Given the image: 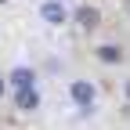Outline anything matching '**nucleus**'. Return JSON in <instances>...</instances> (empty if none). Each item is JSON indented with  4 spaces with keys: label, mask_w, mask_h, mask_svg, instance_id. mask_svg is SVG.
<instances>
[{
    "label": "nucleus",
    "mask_w": 130,
    "mask_h": 130,
    "mask_svg": "<svg viewBox=\"0 0 130 130\" xmlns=\"http://www.w3.org/2000/svg\"><path fill=\"white\" fill-rule=\"evenodd\" d=\"M69 101L79 105V108L94 105V101H98V87L90 83V79H72V83H69Z\"/></svg>",
    "instance_id": "obj_1"
},
{
    "label": "nucleus",
    "mask_w": 130,
    "mask_h": 130,
    "mask_svg": "<svg viewBox=\"0 0 130 130\" xmlns=\"http://www.w3.org/2000/svg\"><path fill=\"white\" fill-rule=\"evenodd\" d=\"M40 18L51 22V25H65V22H69V11H65L61 0H43V4H40Z\"/></svg>",
    "instance_id": "obj_2"
},
{
    "label": "nucleus",
    "mask_w": 130,
    "mask_h": 130,
    "mask_svg": "<svg viewBox=\"0 0 130 130\" xmlns=\"http://www.w3.org/2000/svg\"><path fill=\"white\" fill-rule=\"evenodd\" d=\"M11 98H14V108H22V112L40 108V90H36V87H18Z\"/></svg>",
    "instance_id": "obj_3"
},
{
    "label": "nucleus",
    "mask_w": 130,
    "mask_h": 130,
    "mask_svg": "<svg viewBox=\"0 0 130 130\" xmlns=\"http://www.w3.org/2000/svg\"><path fill=\"white\" fill-rule=\"evenodd\" d=\"M7 83H11L14 90H18V87H36V72H32L29 65H18V69H11Z\"/></svg>",
    "instance_id": "obj_4"
},
{
    "label": "nucleus",
    "mask_w": 130,
    "mask_h": 130,
    "mask_svg": "<svg viewBox=\"0 0 130 130\" xmlns=\"http://www.w3.org/2000/svg\"><path fill=\"white\" fill-rule=\"evenodd\" d=\"M98 58L108 61V65H116V61L123 58V51H119V47H112V43H101V47H98Z\"/></svg>",
    "instance_id": "obj_5"
},
{
    "label": "nucleus",
    "mask_w": 130,
    "mask_h": 130,
    "mask_svg": "<svg viewBox=\"0 0 130 130\" xmlns=\"http://www.w3.org/2000/svg\"><path fill=\"white\" fill-rule=\"evenodd\" d=\"M76 18H79V25H83V29H94V25H98V11H94V7H79Z\"/></svg>",
    "instance_id": "obj_6"
},
{
    "label": "nucleus",
    "mask_w": 130,
    "mask_h": 130,
    "mask_svg": "<svg viewBox=\"0 0 130 130\" xmlns=\"http://www.w3.org/2000/svg\"><path fill=\"white\" fill-rule=\"evenodd\" d=\"M4 94H7V79L0 76V101H4Z\"/></svg>",
    "instance_id": "obj_7"
},
{
    "label": "nucleus",
    "mask_w": 130,
    "mask_h": 130,
    "mask_svg": "<svg viewBox=\"0 0 130 130\" xmlns=\"http://www.w3.org/2000/svg\"><path fill=\"white\" fill-rule=\"evenodd\" d=\"M123 98H126V101H130V79H126V83H123Z\"/></svg>",
    "instance_id": "obj_8"
}]
</instances>
